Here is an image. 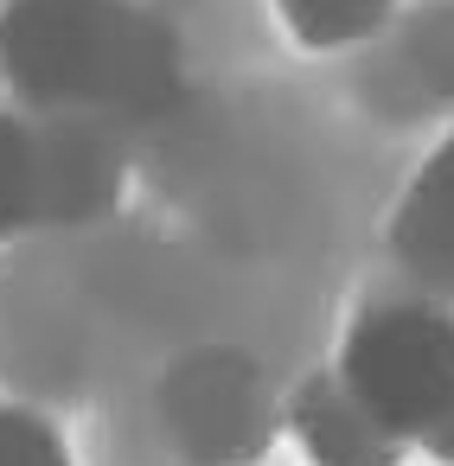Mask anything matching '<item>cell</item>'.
<instances>
[{"instance_id": "obj_2", "label": "cell", "mask_w": 454, "mask_h": 466, "mask_svg": "<svg viewBox=\"0 0 454 466\" xmlns=\"http://www.w3.org/2000/svg\"><path fill=\"white\" fill-rule=\"evenodd\" d=\"M333 370L403 447H416L454 402V307L428 294L371 300L346 326Z\"/></svg>"}, {"instance_id": "obj_7", "label": "cell", "mask_w": 454, "mask_h": 466, "mask_svg": "<svg viewBox=\"0 0 454 466\" xmlns=\"http://www.w3.org/2000/svg\"><path fill=\"white\" fill-rule=\"evenodd\" d=\"M46 218V135L20 116H0V243Z\"/></svg>"}, {"instance_id": "obj_8", "label": "cell", "mask_w": 454, "mask_h": 466, "mask_svg": "<svg viewBox=\"0 0 454 466\" xmlns=\"http://www.w3.org/2000/svg\"><path fill=\"white\" fill-rule=\"evenodd\" d=\"M403 58L428 96H454V7H428L403 33Z\"/></svg>"}, {"instance_id": "obj_9", "label": "cell", "mask_w": 454, "mask_h": 466, "mask_svg": "<svg viewBox=\"0 0 454 466\" xmlns=\"http://www.w3.org/2000/svg\"><path fill=\"white\" fill-rule=\"evenodd\" d=\"M0 466H71V447L39 409L0 402Z\"/></svg>"}, {"instance_id": "obj_5", "label": "cell", "mask_w": 454, "mask_h": 466, "mask_svg": "<svg viewBox=\"0 0 454 466\" xmlns=\"http://www.w3.org/2000/svg\"><path fill=\"white\" fill-rule=\"evenodd\" d=\"M282 428L307 453V466H397L409 447L346 390L339 370H314L282 396Z\"/></svg>"}, {"instance_id": "obj_6", "label": "cell", "mask_w": 454, "mask_h": 466, "mask_svg": "<svg viewBox=\"0 0 454 466\" xmlns=\"http://www.w3.org/2000/svg\"><path fill=\"white\" fill-rule=\"evenodd\" d=\"M269 7L301 52H352L390 26L397 0H269Z\"/></svg>"}, {"instance_id": "obj_10", "label": "cell", "mask_w": 454, "mask_h": 466, "mask_svg": "<svg viewBox=\"0 0 454 466\" xmlns=\"http://www.w3.org/2000/svg\"><path fill=\"white\" fill-rule=\"evenodd\" d=\"M416 447H422V453H428L435 466H454V402H448V409L435 415V428H428V434H422Z\"/></svg>"}, {"instance_id": "obj_3", "label": "cell", "mask_w": 454, "mask_h": 466, "mask_svg": "<svg viewBox=\"0 0 454 466\" xmlns=\"http://www.w3.org/2000/svg\"><path fill=\"white\" fill-rule=\"evenodd\" d=\"M160 428L186 466H250L282 434V396L256 358L205 345L160 377Z\"/></svg>"}, {"instance_id": "obj_1", "label": "cell", "mask_w": 454, "mask_h": 466, "mask_svg": "<svg viewBox=\"0 0 454 466\" xmlns=\"http://www.w3.org/2000/svg\"><path fill=\"white\" fill-rule=\"evenodd\" d=\"M0 77L46 116H141L180 90V46L135 0H7Z\"/></svg>"}, {"instance_id": "obj_4", "label": "cell", "mask_w": 454, "mask_h": 466, "mask_svg": "<svg viewBox=\"0 0 454 466\" xmlns=\"http://www.w3.org/2000/svg\"><path fill=\"white\" fill-rule=\"evenodd\" d=\"M390 256L416 294L454 307V135H441L409 173L390 211Z\"/></svg>"}]
</instances>
